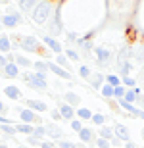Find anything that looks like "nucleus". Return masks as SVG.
Segmentation results:
<instances>
[{
    "instance_id": "f704fd0d",
    "label": "nucleus",
    "mask_w": 144,
    "mask_h": 148,
    "mask_svg": "<svg viewBox=\"0 0 144 148\" xmlns=\"http://www.w3.org/2000/svg\"><path fill=\"white\" fill-rule=\"evenodd\" d=\"M125 90H127V88L123 87V85H119V87H115V88H113V98L121 100L123 96H125Z\"/></svg>"
},
{
    "instance_id": "4be33fe9",
    "label": "nucleus",
    "mask_w": 144,
    "mask_h": 148,
    "mask_svg": "<svg viewBox=\"0 0 144 148\" xmlns=\"http://www.w3.org/2000/svg\"><path fill=\"white\" fill-rule=\"evenodd\" d=\"M131 52H133V58L139 62H144V42H139L131 46Z\"/></svg>"
},
{
    "instance_id": "8fccbe9b",
    "label": "nucleus",
    "mask_w": 144,
    "mask_h": 148,
    "mask_svg": "<svg viewBox=\"0 0 144 148\" xmlns=\"http://www.w3.org/2000/svg\"><path fill=\"white\" fill-rule=\"evenodd\" d=\"M0 148H10L8 144H4V143H0Z\"/></svg>"
},
{
    "instance_id": "37998d69",
    "label": "nucleus",
    "mask_w": 144,
    "mask_h": 148,
    "mask_svg": "<svg viewBox=\"0 0 144 148\" xmlns=\"http://www.w3.org/2000/svg\"><path fill=\"white\" fill-rule=\"evenodd\" d=\"M19 79H21V81L25 83V85H27V83L31 81V73H29V71H21V75H19Z\"/></svg>"
},
{
    "instance_id": "a878e982",
    "label": "nucleus",
    "mask_w": 144,
    "mask_h": 148,
    "mask_svg": "<svg viewBox=\"0 0 144 148\" xmlns=\"http://www.w3.org/2000/svg\"><path fill=\"white\" fill-rule=\"evenodd\" d=\"M106 85H110V87H119L121 85V77L117 75V73H110V75H106Z\"/></svg>"
},
{
    "instance_id": "c85d7f7f",
    "label": "nucleus",
    "mask_w": 144,
    "mask_h": 148,
    "mask_svg": "<svg viewBox=\"0 0 144 148\" xmlns=\"http://www.w3.org/2000/svg\"><path fill=\"white\" fill-rule=\"evenodd\" d=\"M104 79H106V77L102 75V73H92V77H90V83H92V87L100 88L102 85H104Z\"/></svg>"
},
{
    "instance_id": "393cba45",
    "label": "nucleus",
    "mask_w": 144,
    "mask_h": 148,
    "mask_svg": "<svg viewBox=\"0 0 144 148\" xmlns=\"http://www.w3.org/2000/svg\"><path fill=\"white\" fill-rule=\"evenodd\" d=\"M98 137L106 138V140H111V138H113V129L108 127V125H102V127H100V131H98Z\"/></svg>"
},
{
    "instance_id": "412c9836",
    "label": "nucleus",
    "mask_w": 144,
    "mask_h": 148,
    "mask_svg": "<svg viewBox=\"0 0 144 148\" xmlns=\"http://www.w3.org/2000/svg\"><path fill=\"white\" fill-rule=\"evenodd\" d=\"M58 67H61V69H66V71H69L71 73V69H73V66H71V62L66 58V54H58L56 56V62H54Z\"/></svg>"
},
{
    "instance_id": "dca6fc26",
    "label": "nucleus",
    "mask_w": 144,
    "mask_h": 148,
    "mask_svg": "<svg viewBox=\"0 0 144 148\" xmlns=\"http://www.w3.org/2000/svg\"><path fill=\"white\" fill-rule=\"evenodd\" d=\"M4 94L10 100H23L21 90H19V87H16V85H8V87H4Z\"/></svg>"
},
{
    "instance_id": "bb28decb",
    "label": "nucleus",
    "mask_w": 144,
    "mask_h": 148,
    "mask_svg": "<svg viewBox=\"0 0 144 148\" xmlns=\"http://www.w3.org/2000/svg\"><path fill=\"white\" fill-rule=\"evenodd\" d=\"M35 73H48V62H33Z\"/></svg>"
},
{
    "instance_id": "ea45409f",
    "label": "nucleus",
    "mask_w": 144,
    "mask_h": 148,
    "mask_svg": "<svg viewBox=\"0 0 144 148\" xmlns=\"http://www.w3.org/2000/svg\"><path fill=\"white\" fill-rule=\"evenodd\" d=\"M25 140H27V144H31V146H40V143H42V140H39V138H35L33 135H31V137H27Z\"/></svg>"
},
{
    "instance_id": "e433bc0d",
    "label": "nucleus",
    "mask_w": 144,
    "mask_h": 148,
    "mask_svg": "<svg viewBox=\"0 0 144 148\" xmlns=\"http://www.w3.org/2000/svg\"><path fill=\"white\" fill-rule=\"evenodd\" d=\"M56 148H77V144H73V143H69V140H58L56 143Z\"/></svg>"
},
{
    "instance_id": "1a4fd4ad",
    "label": "nucleus",
    "mask_w": 144,
    "mask_h": 148,
    "mask_svg": "<svg viewBox=\"0 0 144 148\" xmlns=\"http://www.w3.org/2000/svg\"><path fill=\"white\" fill-rule=\"evenodd\" d=\"M44 129H46V137L54 138V143H58V140H63V131H61V129L56 125V123H46Z\"/></svg>"
},
{
    "instance_id": "cd10ccee",
    "label": "nucleus",
    "mask_w": 144,
    "mask_h": 148,
    "mask_svg": "<svg viewBox=\"0 0 144 148\" xmlns=\"http://www.w3.org/2000/svg\"><path fill=\"white\" fill-rule=\"evenodd\" d=\"M63 54H66V58L69 62H79V58H81V56H79V52L77 50H73V48H63Z\"/></svg>"
},
{
    "instance_id": "3c124183",
    "label": "nucleus",
    "mask_w": 144,
    "mask_h": 148,
    "mask_svg": "<svg viewBox=\"0 0 144 148\" xmlns=\"http://www.w3.org/2000/svg\"><path fill=\"white\" fill-rule=\"evenodd\" d=\"M139 117H140V119H144V112H140V114H139Z\"/></svg>"
},
{
    "instance_id": "c03bdc74",
    "label": "nucleus",
    "mask_w": 144,
    "mask_h": 148,
    "mask_svg": "<svg viewBox=\"0 0 144 148\" xmlns=\"http://www.w3.org/2000/svg\"><path fill=\"white\" fill-rule=\"evenodd\" d=\"M121 140H119V138H117L115 137V135H113V138H111V140H110V146H121Z\"/></svg>"
},
{
    "instance_id": "0eeeda50",
    "label": "nucleus",
    "mask_w": 144,
    "mask_h": 148,
    "mask_svg": "<svg viewBox=\"0 0 144 148\" xmlns=\"http://www.w3.org/2000/svg\"><path fill=\"white\" fill-rule=\"evenodd\" d=\"M25 106H27L29 110H33L35 114H44V112H48V106L42 102V100H35V98H27L25 100Z\"/></svg>"
},
{
    "instance_id": "2eb2a0df",
    "label": "nucleus",
    "mask_w": 144,
    "mask_h": 148,
    "mask_svg": "<svg viewBox=\"0 0 144 148\" xmlns=\"http://www.w3.org/2000/svg\"><path fill=\"white\" fill-rule=\"evenodd\" d=\"M35 6H37V0H19L17 2V10H19V14H29L31 16Z\"/></svg>"
},
{
    "instance_id": "f257e3e1",
    "label": "nucleus",
    "mask_w": 144,
    "mask_h": 148,
    "mask_svg": "<svg viewBox=\"0 0 144 148\" xmlns=\"http://www.w3.org/2000/svg\"><path fill=\"white\" fill-rule=\"evenodd\" d=\"M54 8H56V4H52V2H37L35 10L31 12V19H33V23L44 27L46 23H48L50 16H52V12H54Z\"/></svg>"
},
{
    "instance_id": "b1692460",
    "label": "nucleus",
    "mask_w": 144,
    "mask_h": 148,
    "mask_svg": "<svg viewBox=\"0 0 144 148\" xmlns=\"http://www.w3.org/2000/svg\"><path fill=\"white\" fill-rule=\"evenodd\" d=\"M75 117L77 119H81V121H90V117H92V112L89 110V108H77L75 110Z\"/></svg>"
},
{
    "instance_id": "79ce46f5",
    "label": "nucleus",
    "mask_w": 144,
    "mask_h": 148,
    "mask_svg": "<svg viewBox=\"0 0 144 148\" xmlns=\"http://www.w3.org/2000/svg\"><path fill=\"white\" fill-rule=\"evenodd\" d=\"M50 117L54 121H61V115H60V112H58V108H56V110H50Z\"/></svg>"
},
{
    "instance_id": "7c9ffc66",
    "label": "nucleus",
    "mask_w": 144,
    "mask_h": 148,
    "mask_svg": "<svg viewBox=\"0 0 144 148\" xmlns=\"http://www.w3.org/2000/svg\"><path fill=\"white\" fill-rule=\"evenodd\" d=\"M121 85L125 88H134V87H136V81H134V77L127 75V77H121Z\"/></svg>"
},
{
    "instance_id": "a211bd4d",
    "label": "nucleus",
    "mask_w": 144,
    "mask_h": 148,
    "mask_svg": "<svg viewBox=\"0 0 144 148\" xmlns=\"http://www.w3.org/2000/svg\"><path fill=\"white\" fill-rule=\"evenodd\" d=\"M63 102H66L67 106H71V108H77V106L81 104V96H79L77 92L67 90V92H63Z\"/></svg>"
},
{
    "instance_id": "ddd939ff",
    "label": "nucleus",
    "mask_w": 144,
    "mask_h": 148,
    "mask_svg": "<svg viewBox=\"0 0 144 148\" xmlns=\"http://www.w3.org/2000/svg\"><path fill=\"white\" fill-rule=\"evenodd\" d=\"M79 138H81V143H83V144H94L96 135H94V131H92V129L83 127V129L79 131Z\"/></svg>"
},
{
    "instance_id": "a19ab883",
    "label": "nucleus",
    "mask_w": 144,
    "mask_h": 148,
    "mask_svg": "<svg viewBox=\"0 0 144 148\" xmlns=\"http://www.w3.org/2000/svg\"><path fill=\"white\" fill-rule=\"evenodd\" d=\"M39 148H56V143L54 140H42Z\"/></svg>"
},
{
    "instance_id": "6e6552de",
    "label": "nucleus",
    "mask_w": 144,
    "mask_h": 148,
    "mask_svg": "<svg viewBox=\"0 0 144 148\" xmlns=\"http://www.w3.org/2000/svg\"><path fill=\"white\" fill-rule=\"evenodd\" d=\"M94 56H96L100 66H108L110 58H111V52L108 48H104V46H94Z\"/></svg>"
},
{
    "instance_id": "7ed1b4c3",
    "label": "nucleus",
    "mask_w": 144,
    "mask_h": 148,
    "mask_svg": "<svg viewBox=\"0 0 144 148\" xmlns=\"http://www.w3.org/2000/svg\"><path fill=\"white\" fill-rule=\"evenodd\" d=\"M23 23V16L21 14H2L0 16V25L2 29H16L17 25Z\"/></svg>"
},
{
    "instance_id": "5fc2aeb1",
    "label": "nucleus",
    "mask_w": 144,
    "mask_h": 148,
    "mask_svg": "<svg viewBox=\"0 0 144 148\" xmlns=\"http://www.w3.org/2000/svg\"><path fill=\"white\" fill-rule=\"evenodd\" d=\"M0 31H4V29H2V25H0Z\"/></svg>"
},
{
    "instance_id": "f03ea898",
    "label": "nucleus",
    "mask_w": 144,
    "mask_h": 148,
    "mask_svg": "<svg viewBox=\"0 0 144 148\" xmlns=\"http://www.w3.org/2000/svg\"><path fill=\"white\" fill-rule=\"evenodd\" d=\"M16 110H17V114H19L21 123H27V125H33V127H39L40 123H44L39 114H35V112L29 110V108H16Z\"/></svg>"
},
{
    "instance_id": "20e7f679",
    "label": "nucleus",
    "mask_w": 144,
    "mask_h": 148,
    "mask_svg": "<svg viewBox=\"0 0 144 148\" xmlns=\"http://www.w3.org/2000/svg\"><path fill=\"white\" fill-rule=\"evenodd\" d=\"M27 85L31 88H37V90H46V88H48L46 73H31V81H29Z\"/></svg>"
},
{
    "instance_id": "2f4dec72",
    "label": "nucleus",
    "mask_w": 144,
    "mask_h": 148,
    "mask_svg": "<svg viewBox=\"0 0 144 148\" xmlns=\"http://www.w3.org/2000/svg\"><path fill=\"white\" fill-rule=\"evenodd\" d=\"M79 75L83 77L85 81H90V77H92V71H90V67H87V66H79Z\"/></svg>"
},
{
    "instance_id": "864d4df0",
    "label": "nucleus",
    "mask_w": 144,
    "mask_h": 148,
    "mask_svg": "<svg viewBox=\"0 0 144 148\" xmlns=\"http://www.w3.org/2000/svg\"><path fill=\"white\" fill-rule=\"evenodd\" d=\"M142 138H144V129H142Z\"/></svg>"
},
{
    "instance_id": "09e8293b",
    "label": "nucleus",
    "mask_w": 144,
    "mask_h": 148,
    "mask_svg": "<svg viewBox=\"0 0 144 148\" xmlns=\"http://www.w3.org/2000/svg\"><path fill=\"white\" fill-rule=\"evenodd\" d=\"M125 148H136V144H134V143H131V140H129V143H125Z\"/></svg>"
},
{
    "instance_id": "6ab92c4d",
    "label": "nucleus",
    "mask_w": 144,
    "mask_h": 148,
    "mask_svg": "<svg viewBox=\"0 0 144 148\" xmlns=\"http://www.w3.org/2000/svg\"><path fill=\"white\" fill-rule=\"evenodd\" d=\"M139 94H142V90H140L139 87H134V88H127V90H125V96H123V100L134 106V102H136V98H139Z\"/></svg>"
},
{
    "instance_id": "49530a36",
    "label": "nucleus",
    "mask_w": 144,
    "mask_h": 148,
    "mask_svg": "<svg viewBox=\"0 0 144 148\" xmlns=\"http://www.w3.org/2000/svg\"><path fill=\"white\" fill-rule=\"evenodd\" d=\"M67 38H69V40H73V42H77V40H79L77 33H67Z\"/></svg>"
},
{
    "instance_id": "f3484780",
    "label": "nucleus",
    "mask_w": 144,
    "mask_h": 148,
    "mask_svg": "<svg viewBox=\"0 0 144 148\" xmlns=\"http://www.w3.org/2000/svg\"><path fill=\"white\" fill-rule=\"evenodd\" d=\"M12 48H14V44H12V40H10V37L6 33H0V54H10L12 52Z\"/></svg>"
},
{
    "instance_id": "c9c22d12",
    "label": "nucleus",
    "mask_w": 144,
    "mask_h": 148,
    "mask_svg": "<svg viewBox=\"0 0 144 148\" xmlns=\"http://www.w3.org/2000/svg\"><path fill=\"white\" fill-rule=\"evenodd\" d=\"M69 125H71V131H75V133H79L81 131V129H83V121L81 119H77V117H75V119H71V123H69Z\"/></svg>"
},
{
    "instance_id": "6e6d98bb",
    "label": "nucleus",
    "mask_w": 144,
    "mask_h": 148,
    "mask_svg": "<svg viewBox=\"0 0 144 148\" xmlns=\"http://www.w3.org/2000/svg\"><path fill=\"white\" fill-rule=\"evenodd\" d=\"M142 94H144V90H142Z\"/></svg>"
},
{
    "instance_id": "9d476101",
    "label": "nucleus",
    "mask_w": 144,
    "mask_h": 148,
    "mask_svg": "<svg viewBox=\"0 0 144 148\" xmlns=\"http://www.w3.org/2000/svg\"><path fill=\"white\" fill-rule=\"evenodd\" d=\"M58 112H60L61 119H67V121L75 119V108L67 106L66 102H58Z\"/></svg>"
},
{
    "instance_id": "473e14b6",
    "label": "nucleus",
    "mask_w": 144,
    "mask_h": 148,
    "mask_svg": "<svg viewBox=\"0 0 144 148\" xmlns=\"http://www.w3.org/2000/svg\"><path fill=\"white\" fill-rule=\"evenodd\" d=\"M33 137H35V138H39V140H42V138L46 137V129H44V125L35 127V129H33Z\"/></svg>"
},
{
    "instance_id": "72a5a7b5",
    "label": "nucleus",
    "mask_w": 144,
    "mask_h": 148,
    "mask_svg": "<svg viewBox=\"0 0 144 148\" xmlns=\"http://www.w3.org/2000/svg\"><path fill=\"white\" fill-rule=\"evenodd\" d=\"M90 121H92V123H94L96 127H102L106 123V117L102 114H92V117H90Z\"/></svg>"
},
{
    "instance_id": "4c0bfd02",
    "label": "nucleus",
    "mask_w": 144,
    "mask_h": 148,
    "mask_svg": "<svg viewBox=\"0 0 144 148\" xmlns=\"http://www.w3.org/2000/svg\"><path fill=\"white\" fill-rule=\"evenodd\" d=\"M94 144H96L98 148H110V140H106V138H100V137L94 140Z\"/></svg>"
},
{
    "instance_id": "423d86ee",
    "label": "nucleus",
    "mask_w": 144,
    "mask_h": 148,
    "mask_svg": "<svg viewBox=\"0 0 144 148\" xmlns=\"http://www.w3.org/2000/svg\"><path fill=\"white\" fill-rule=\"evenodd\" d=\"M42 42H44L46 46L50 48V52H54L56 56H58V54H63V44H61L60 40H56L54 37H48V35H44V37H42Z\"/></svg>"
},
{
    "instance_id": "39448f33",
    "label": "nucleus",
    "mask_w": 144,
    "mask_h": 148,
    "mask_svg": "<svg viewBox=\"0 0 144 148\" xmlns=\"http://www.w3.org/2000/svg\"><path fill=\"white\" fill-rule=\"evenodd\" d=\"M21 48L27 50V52H35V54H39L40 50V44H39V38L33 37V35H27V37L21 38Z\"/></svg>"
},
{
    "instance_id": "f8f14e48",
    "label": "nucleus",
    "mask_w": 144,
    "mask_h": 148,
    "mask_svg": "<svg viewBox=\"0 0 144 148\" xmlns=\"http://www.w3.org/2000/svg\"><path fill=\"white\" fill-rule=\"evenodd\" d=\"M48 71H50V73H54V75L58 77V79H61V81H67V79L71 77V73L66 71V69H61V67H58L54 62H48Z\"/></svg>"
},
{
    "instance_id": "603ef678",
    "label": "nucleus",
    "mask_w": 144,
    "mask_h": 148,
    "mask_svg": "<svg viewBox=\"0 0 144 148\" xmlns=\"http://www.w3.org/2000/svg\"><path fill=\"white\" fill-rule=\"evenodd\" d=\"M17 148H27V146H23V144H17Z\"/></svg>"
},
{
    "instance_id": "9b49d317",
    "label": "nucleus",
    "mask_w": 144,
    "mask_h": 148,
    "mask_svg": "<svg viewBox=\"0 0 144 148\" xmlns=\"http://www.w3.org/2000/svg\"><path fill=\"white\" fill-rule=\"evenodd\" d=\"M14 64H16L21 71H27L29 67H33V62L29 60L27 56H23V54H14Z\"/></svg>"
},
{
    "instance_id": "5701e85b",
    "label": "nucleus",
    "mask_w": 144,
    "mask_h": 148,
    "mask_svg": "<svg viewBox=\"0 0 144 148\" xmlns=\"http://www.w3.org/2000/svg\"><path fill=\"white\" fill-rule=\"evenodd\" d=\"M14 127H16V133H23V135H27V137H31L33 135V125H27V123H14Z\"/></svg>"
},
{
    "instance_id": "4468645a",
    "label": "nucleus",
    "mask_w": 144,
    "mask_h": 148,
    "mask_svg": "<svg viewBox=\"0 0 144 148\" xmlns=\"http://www.w3.org/2000/svg\"><path fill=\"white\" fill-rule=\"evenodd\" d=\"M113 135H115L121 143H129V140H131V133H129V129L125 125H115L113 127Z\"/></svg>"
},
{
    "instance_id": "c756f323",
    "label": "nucleus",
    "mask_w": 144,
    "mask_h": 148,
    "mask_svg": "<svg viewBox=\"0 0 144 148\" xmlns=\"http://www.w3.org/2000/svg\"><path fill=\"white\" fill-rule=\"evenodd\" d=\"M100 92H102V96H104V98H108V100H111L113 98V87H110V85H102V87H100Z\"/></svg>"
},
{
    "instance_id": "58836bf2",
    "label": "nucleus",
    "mask_w": 144,
    "mask_h": 148,
    "mask_svg": "<svg viewBox=\"0 0 144 148\" xmlns=\"http://www.w3.org/2000/svg\"><path fill=\"white\" fill-rule=\"evenodd\" d=\"M134 106H136V108H139L140 112H144V94H139V98H136Z\"/></svg>"
},
{
    "instance_id": "a18cd8bd",
    "label": "nucleus",
    "mask_w": 144,
    "mask_h": 148,
    "mask_svg": "<svg viewBox=\"0 0 144 148\" xmlns=\"http://www.w3.org/2000/svg\"><path fill=\"white\" fill-rule=\"evenodd\" d=\"M6 66H8V60H6L4 54H0V69H4Z\"/></svg>"
},
{
    "instance_id": "aec40b11",
    "label": "nucleus",
    "mask_w": 144,
    "mask_h": 148,
    "mask_svg": "<svg viewBox=\"0 0 144 148\" xmlns=\"http://www.w3.org/2000/svg\"><path fill=\"white\" fill-rule=\"evenodd\" d=\"M4 75H6V79H19L21 69H19L16 64H8V66L4 67Z\"/></svg>"
},
{
    "instance_id": "de8ad7c7",
    "label": "nucleus",
    "mask_w": 144,
    "mask_h": 148,
    "mask_svg": "<svg viewBox=\"0 0 144 148\" xmlns=\"http://www.w3.org/2000/svg\"><path fill=\"white\" fill-rule=\"evenodd\" d=\"M8 110V108H6V104L4 102H2V100H0V115H4V112Z\"/></svg>"
}]
</instances>
